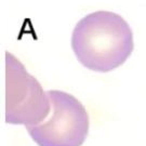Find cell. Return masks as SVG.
Segmentation results:
<instances>
[{"label": "cell", "instance_id": "obj_3", "mask_svg": "<svg viewBox=\"0 0 146 146\" xmlns=\"http://www.w3.org/2000/svg\"><path fill=\"white\" fill-rule=\"evenodd\" d=\"M51 100L50 117L26 130L38 146H82L90 128L89 113L73 94L61 90L47 91Z\"/></svg>", "mask_w": 146, "mask_h": 146}, {"label": "cell", "instance_id": "obj_1", "mask_svg": "<svg viewBox=\"0 0 146 146\" xmlns=\"http://www.w3.org/2000/svg\"><path fill=\"white\" fill-rule=\"evenodd\" d=\"M78 62L92 72L110 73L123 65L134 50L133 31L121 15L100 10L84 16L72 34Z\"/></svg>", "mask_w": 146, "mask_h": 146}, {"label": "cell", "instance_id": "obj_2", "mask_svg": "<svg viewBox=\"0 0 146 146\" xmlns=\"http://www.w3.org/2000/svg\"><path fill=\"white\" fill-rule=\"evenodd\" d=\"M51 100L40 82L12 53L5 51V120L9 125L33 127L49 118Z\"/></svg>", "mask_w": 146, "mask_h": 146}]
</instances>
